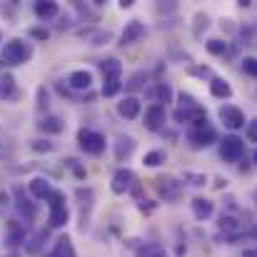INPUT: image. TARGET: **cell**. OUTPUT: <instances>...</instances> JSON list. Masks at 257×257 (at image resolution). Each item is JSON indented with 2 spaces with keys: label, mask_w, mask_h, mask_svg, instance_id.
<instances>
[{
  "label": "cell",
  "mask_w": 257,
  "mask_h": 257,
  "mask_svg": "<svg viewBox=\"0 0 257 257\" xmlns=\"http://www.w3.org/2000/svg\"><path fill=\"white\" fill-rule=\"evenodd\" d=\"M187 143L195 148V150H202V148H210L212 143H217V130L212 125H207V117L197 120L192 125V130L187 133Z\"/></svg>",
  "instance_id": "6da1fadb"
},
{
  "label": "cell",
  "mask_w": 257,
  "mask_h": 257,
  "mask_svg": "<svg viewBox=\"0 0 257 257\" xmlns=\"http://www.w3.org/2000/svg\"><path fill=\"white\" fill-rule=\"evenodd\" d=\"M68 217H70V212L65 205V195L60 190H55L48 197V222H50V227H63L68 222Z\"/></svg>",
  "instance_id": "7a4b0ae2"
},
{
  "label": "cell",
  "mask_w": 257,
  "mask_h": 257,
  "mask_svg": "<svg viewBox=\"0 0 257 257\" xmlns=\"http://www.w3.org/2000/svg\"><path fill=\"white\" fill-rule=\"evenodd\" d=\"M28 58H30V48H28L23 40L13 38V40L5 43V48H3V63H8V65H20V63H25Z\"/></svg>",
  "instance_id": "3957f363"
},
{
  "label": "cell",
  "mask_w": 257,
  "mask_h": 257,
  "mask_svg": "<svg viewBox=\"0 0 257 257\" xmlns=\"http://www.w3.org/2000/svg\"><path fill=\"white\" fill-rule=\"evenodd\" d=\"M245 153V140H240L237 135H227L220 140V158L225 163H237Z\"/></svg>",
  "instance_id": "277c9868"
},
{
  "label": "cell",
  "mask_w": 257,
  "mask_h": 257,
  "mask_svg": "<svg viewBox=\"0 0 257 257\" xmlns=\"http://www.w3.org/2000/svg\"><path fill=\"white\" fill-rule=\"evenodd\" d=\"M78 143H80V148L85 150L87 155H100L105 150V135L95 133V130H87V127H83L78 133Z\"/></svg>",
  "instance_id": "5b68a950"
},
{
  "label": "cell",
  "mask_w": 257,
  "mask_h": 257,
  "mask_svg": "<svg viewBox=\"0 0 257 257\" xmlns=\"http://www.w3.org/2000/svg\"><path fill=\"white\" fill-rule=\"evenodd\" d=\"M135 185H138V177H135V172L127 170V168H120V170L112 175V182H110V187H112L115 195H125V192H130Z\"/></svg>",
  "instance_id": "8992f818"
},
{
  "label": "cell",
  "mask_w": 257,
  "mask_h": 257,
  "mask_svg": "<svg viewBox=\"0 0 257 257\" xmlns=\"http://www.w3.org/2000/svg\"><path fill=\"white\" fill-rule=\"evenodd\" d=\"M220 120H222L230 130H237V127L245 125V115H242V110L235 107V105H222V107H220Z\"/></svg>",
  "instance_id": "52a82bcc"
},
{
  "label": "cell",
  "mask_w": 257,
  "mask_h": 257,
  "mask_svg": "<svg viewBox=\"0 0 257 257\" xmlns=\"http://www.w3.org/2000/svg\"><path fill=\"white\" fill-rule=\"evenodd\" d=\"M165 117H168V115H165V107H163V105H150V107L145 110V127L155 133V130H160V127L165 125Z\"/></svg>",
  "instance_id": "ba28073f"
},
{
  "label": "cell",
  "mask_w": 257,
  "mask_h": 257,
  "mask_svg": "<svg viewBox=\"0 0 257 257\" xmlns=\"http://www.w3.org/2000/svg\"><path fill=\"white\" fill-rule=\"evenodd\" d=\"M143 35H145V25H143L140 20H130V23L125 25L122 35H120V45H133V43H138Z\"/></svg>",
  "instance_id": "9c48e42d"
},
{
  "label": "cell",
  "mask_w": 257,
  "mask_h": 257,
  "mask_svg": "<svg viewBox=\"0 0 257 257\" xmlns=\"http://www.w3.org/2000/svg\"><path fill=\"white\" fill-rule=\"evenodd\" d=\"M140 110H143V105H140V100H138L135 95H130V97H125L122 102H117V112H120L125 120H135V117L140 115Z\"/></svg>",
  "instance_id": "30bf717a"
},
{
  "label": "cell",
  "mask_w": 257,
  "mask_h": 257,
  "mask_svg": "<svg viewBox=\"0 0 257 257\" xmlns=\"http://www.w3.org/2000/svg\"><path fill=\"white\" fill-rule=\"evenodd\" d=\"M212 212H215V202L212 200H207V197H195L192 200V215L197 220H210Z\"/></svg>",
  "instance_id": "8fae6325"
},
{
  "label": "cell",
  "mask_w": 257,
  "mask_h": 257,
  "mask_svg": "<svg viewBox=\"0 0 257 257\" xmlns=\"http://www.w3.org/2000/svg\"><path fill=\"white\" fill-rule=\"evenodd\" d=\"M38 127H40L43 133H48V135H60V133L65 130V122H63V117H58V115H45V117H40Z\"/></svg>",
  "instance_id": "7c38bea8"
},
{
  "label": "cell",
  "mask_w": 257,
  "mask_h": 257,
  "mask_svg": "<svg viewBox=\"0 0 257 257\" xmlns=\"http://www.w3.org/2000/svg\"><path fill=\"white\" fill-rule=\"evenodd\" d=\"M158 190L165 200H177L180 197V182L172 177H158Z\"/></svg>",
  "instance_id": "4fadbf2b"
},
{
  "label": "cell",
  "mask_w": 257,
  "mask_h": 257,
  "mask_svg": "<svg viewBox=\"0 0 257 257\" xmlns=\"http://www.w3.org/2000/svg\"><path fill=\"white\" fill-rule=\"evenodd\" d=\"M28 187H30V192H33L35 197H40V200H48V197L55 192L45 177H33V180L28 182Z\"/></svg>",
  "instance_id": "5bb4252c"
},
{
  "label": "cell",
  "mask_w": 257,
  "mask_h": 257,
  "mask_svg": "<svg viewBox=\"0 0 257 257\" xmlns=\"http://www.w3.org/2000/svg\"><path fill=\"white\" fill-rule=\"evenodd\" d=\"M60 13V8H58V3H53V0H40V3H35V15L40 18V20H50V18H55Z\"/></svg>",
  "instance_id": "9a60e30c"
},
{
  "label": "cell",
  "mask_w": 257,
  "mask_h": 257,
  "mask_svg": "<svg viewBox=\"0 0 257 257\" xmlns=\"http://www.w3.org/2000/svg\"><path fill=\"white\" fill-rule=\"evenodd\" d=\"M48 257H78V255H75V247H73V242L68 237H58L55 245H53V252Z\"/></svg>",
  "instance_id": "2e32d148"
},
{
  "label": "cell",
  "mask_w": 257,
  "mask_h": 257,
  "mask_svg": "<svg viewBox=\"0 0 257 257\" xmlns=\"http://www.w3.org/2000/svg\"><path fill=\"white\" fill-rule=\"evenodd\" d=\"M0 100H18V87L13 75H3L0 78Z\"/></svg>",
  "instance_id": "e0dca14e"
},
{
  "label": "cell",
  "mask_w": 257,
  "mask_h": 257,
  "mask_svg": "<svg viewBox=\"0 0 257 257\" xmlns=\"http://www.w3.org/2000/svg\"><path fill=\"white\" fill-rule=\"evenodd\" d=\"M210 92H212L215 97H220V100L232 97V87H230L227 80H222V78H212V80H210Z\"/></svg>",
  "instance_id": "ac0fdd59"
},
{
  "label": "cell",
  "mask_w": 257,
  "mask_h": 257,
  "mask_svg": "<svg viewBox=\"0 0 257 257\" xmlns=\"http://www.w3.org/2000/svg\"><path fill=\"white\" fill-rule=\"evenodd\" d=\"M68 83L75 87V90H87V87L92 85V75H90L87 70H75V73L68 78Z\"/></svg>",
  "instance_id": "d6986e66"
},
{
  "label": "cell",
  "mask_w": 257,
  "mask_h": 257,
  "mask_svg": "<svg viewBox=\"0 0 257 257\" xmlns=\"http://www.w3.org/2000/svg\"><path fill=\"white\" fill-rule=\"evenodd\" d=\"M15 200H18V210H20V212H23L28 220H33V217H35V205H33V202L23 195V190H20V187L15 190Z\"/></svg>",
  "instance_id": "ffe728a7"
},
{
  "label": "cell",
  "mask_w": 257,
  "mask_h": 257,
  "mask_svg": "<svg viewBox=\"0 0 257 257\" xmlns=\"http://www.w3.org/2000/svg\"><path fill=\"white\" fill-rule=\"evenodd\" d=\"M148 97L155 100V102H170L172 100V87L168 85V83H160L158 87H153V90L148 92Z\"/></svg>",
  "instance_id": "44dd1931"
},
{
  "label": "cell",
  "mask_w": 257,
  "mask_h": 257,
  "mask_svg": "<svg viewBox=\"0 0 257 257\" xmlns=\"http://www.w3.org/2000/svg\"><path fill=\"white\" fill-rule=\"evenodd\" d=\"M138 257H168V250L158 242H148L138 247Z\"/></svg>",
  "instance_id": "7402d4cb"
},
{
  "label": "cell",
  "mask_w": 257,
  "mask_h": 257,
  "mask_svg": "<svg viewBox=\"0 0 257 257\" xmlns=\"http://www.w3.org/2000/svg\"><path fill=\"white\" fill-rule=\"evenodd\" d=\"M100 70H102V78H120L122 65H120V60L110 58V60H102L100 63Z\"/></svg>",
  "instance_id": "603a6c76"
},
{
  "label": "cell",
  "mask_w": 257,
  "mask_h": 257,
  "mask_svg": "<svg viewBox=\"0 0 257 257\" xmlns=\"http://www.w3.org/2000/svg\"><path fill=\"white\" fill-rule=\"evenodd\" d=\"M133 150H135V140H133V138H120V140H117L115 158H117V160H125V158L133 155Z\"/></svg>",
  "instance_id": "cb8c5ba5"
},
{
  "label": "cell",
  "mask_w": 257,
  "mask_h": 257,
  "mask_svg": "<svg viewBox=\"0 0 257 257\" xmlns=\"http://www.w3.org/2000/svg\"><path fill=\"white\" fill-rule=\"evenodd\" d=\"M220 230H222V232H230V240H235L237 232H240V222H237L235 217L222 215V217H220Z\"/></svg>",
  "instance_id": "d4e9b609"
},
{
  "label": "cell",
  "mask_w": 257,
  "mask_h": 257,
  "mask_svg": "<svg viewBox=\"0 0 257 257\" xmlns=\"http://www.w3.org/2000/svg\"><path fill=\"white\" fill-rule=\"evenodd\" d=\"M120 87H122V80H120V78H105V83H102V95H105V97H112V95L120 92Z\"/></svg>",
  "instance_id": "484cf974"
},
{
  "label": "cell",
  "mask_w": 257,
  "mask_h": 257,
  "mask_svg": "<svg viewBox=\"0 0 257 257\" xmlns=\"http://www.w3.org/2000/svg\"><path fill=\"white\" fill-rule=\"evenodd\" d=\"M148 168H158V165H163L165 163V153L163 150H153V153H148L145 155V160H143Z\"/></svg>",
  "instance_id": "4316f807"
},
{
  "label": "cell",
  "mask_w": 257,
  "mask_h": 257,
  "mask_svg": "<svg viewBox=\"0 0 257 257\" xmlns=\"http://www.w3.org/2000/svg\"><path fill=\"white\" fill-rule=\"evenodd\" d=\"M182 180H185V182H190V185H195V187H202V185L207 182V177H205L202 172H190V170L182 175Z\"/></svg>",
  "instance_id": "83f0119b"
},
{
  "label": "cell",
  "mask_w": 257,
  "mask_h": 257,
  "mask_svg": "<svg viewBox=\"0 0 257 257\" xmlns=\"http://www.w3.org/2000/svg\"><path fill=\"white\" fill-rule=\"evenodd\" d=\"M207 50L212 53V55H225V50H227V43L225 40H207Z\"/></svg>",
  "instance_id": "f1b7e54d"
},
{
  "label": "cell",
  "mask_w": 257,
  "mask_h": 257,
  "mask_svg": "<svg viewBox=\"0 0 257 257\" xmlns=\"http://www.w3.org/2000/svg\"><path fill=\"white\" fill-rule=\"evenodd\" d=\"M43 240H45V232H38V235L30 240V245L25 247V250H28V255H38V252H40V242H43Z\"/></svg>",
  "instance_id": "f546056e"
},
{
  "label": "cell",
  "mask_w": 257,
  "mask_h": 257,
  "mask_svg": "<svg viewBox=\"0 0 257 257\" xmlns=\"http://www.w3.org/2000/svg\"><path fill=\"white\" fill-rule=\"evenodd\" d=\"M195 23H197V25H195V35L200 38V35H202V25L207 28V25H210V18H207L205 13H197V15H195Z\"/></svg>",
  "instance_id": "4dcf8cb0"
},
{
  "label": "cell",
  "mask_w": 257,
  "mask_h": 257,
  "mask_svg": "<svg viewBox=\"0 0 257 257\" xmlns=\"http://www.w3.org/2000/svg\"><path fill=\"white\" fill-rule=\"evenodd\" d=\"M25 237V232L18 227V222H10V245H18Z\"/></svg>",
  "instance_id": "1f68e13d"
},
{
  "label": "cell",
  "mask_w": 257,
  "mask_h": 257,
  "mask_svg": "<svg viewBox=\"0 0 257 257\" xmlns=\"http://www.w3.org/2000/svg\"><path fill=\"white\" fill-rule=\"evenodd\" d=\"M242 70H245L247 75L257 78V58H245V60H242Z\"/></svg>",
  "instance_id": "d6a6232c"
},
{
  "label": "cell",
  "mask_w": 257,
  "mask_h": 257,
  "mask_svg": "<svg viewBox=\"0 0 257 257\" xmlns=\"http://www.w3.org/2000/svg\"><path fill=\"white\" fill-rule=\"evenodd\" d=\"M35 153H50L53 150V143H48V140H33V145H30Z\"/></svg>",
  "instance_id": "836d02e7"
},
{
  "label": "cell",
  "mask_w": 257,
  "mask_h": 257,
  "mask_svg": "<svg viewBox=\"0 0 257 257\" xmlns=\"http://www.w3.org/2000/svg\"><path fill=\"white\" fill-rule=\"evenodd\" d=\"M247 140H250V143H257V117L247 122Z\"/></svg>",
  "instance_id": "e575fe53"
},
{
  "label": "cell",
  "mask_w": 257,
  "mask_h": 257,
  "mask_svg": "<svg viewBox=\"0 0 257 257\" xmlns=\"http://www.w3.org/2000/svg\"><path fill=\"white\" fill-rule=\"evenodd\" d=\"M30 35L38 40H48V30H30Z\"/></svg>",
  "instance_id": "d590c367"
},
{
  "label": "cell",
  "mask_w": 257,
  "mask_h": 257,
  "mask_svg": "<svg viewBox=\"0 0 257 257\" xmlns=\"http://www.w3.org/2000/svg\"><path fill=\"white\" fill-rule=\"evenodd\" d=\"M242 257H257V247H252V250H245V255Z\"/></svg>",
  "instance_id": "8d00e7d4"
},
{
  "label": "cell",
  "mask_w": 257,
  "mask_h": 257,
  "mask_svg": "<svg viewBox=\"0 0 257 257\" xmlns=\"http://www.w3.org/2000/svg\"><path fill=\"white\" fill-rule=\"evenodd\" d=\"M135 0H120V8H133Z\"/></svg>",
  "instance_id": "74e56055"
},
{
  "label": "cell",
  "mask_w": 257,
  "mask_h": 257,
  "mask_svg": "<svg viewBox=\"0 0 257 257\" xmlns=\"http://www.w3.org/2000/svg\"><path fill=\"white\" fill-rule=\"evenodd\" d=\"M245 237H257V225L252 227V230H247V232H245Z\"/></svg>",
  "instance_id": "f35d334b"
},
{
  "label": "cell",
  "mask_w": 257,
  "mask_h": 257,
  "mask_svg": "<svg viewBox=\"0 0 257 257\" xmlns=\"http://www.w3.org/2000/svg\"><path fill=\"white\" fill-rule=\"evenodd\" d=\"M252 163H255V165H257V150H255V155H252Z\"/></svg>",
  "instance_id": "ab89813d"
},
{
  "label": "cell",
  "mask_w": 257,
  "mask_h": 257,
  "mask_svg": "<svg viewBox=\"0 0 257 257\" xmlns=\"http://www.w3.org/2000/svg\"><path fill=\"white\" fill-rule=\"evenodd\" d=\"M255 200H257V190H255Z\"/></svg>",
  "instance_id": "60d3db41"
}]
</instances>
